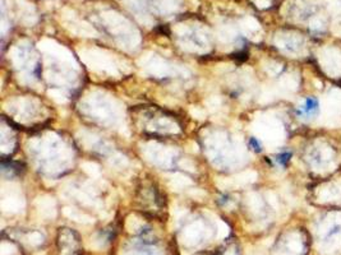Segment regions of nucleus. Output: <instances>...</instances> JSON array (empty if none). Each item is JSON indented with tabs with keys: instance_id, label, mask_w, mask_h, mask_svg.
<instances>
[{
	"instance_id": "obj_2",
	"label": "nucleus",
	"mask_w": 341,
	"mask_h": 255,
	"mask_svg": "<svg viewBox=\"0 0 341 255\" xmlns=\"http://www.w3.org/2000/svg\"><path fill=\"white\" fill-rule=\"evenodd\" d=\"M290 153L289 152H285V153H281V155L277 156V158H276V161H277L278 163H281L283 166H286V163L289 162V160H290Z\"/></svg>"
},
{
	"instance_id": "obj_1",
	"label": "nucleus",
	"mask_w": 341,
	"mask_h": 255,
	"mask_svg": "<svg viewBox=\"0 0 341 255\" xmlns=\"http://www.w3.org/2000/svg\"><path fill=\"white\" fill-rule=\"evenodd\" d=\"M303 111L304 114H307V115L317 114V111H318V101L313 97H308L306 101V105H304Z\"/></svg>"
},
{
	"instance_id": "obj_3",
	"label": "nucleus",
	"mask_w": 341,
	"mask_h": 255,
	"mask_svg": "<svg viewBox=\"0 0 341 255\" xmlns=\"http://www.w3.org/2000/svg\"><path fill=\"white\" fill-rule=\"evenodd\" d=\"M249 145H251V148L254 151V152H261L262 151L261 144H259V142L256 139V138H252V139L249 140Z\"/></svg>"
}]
</instances>
